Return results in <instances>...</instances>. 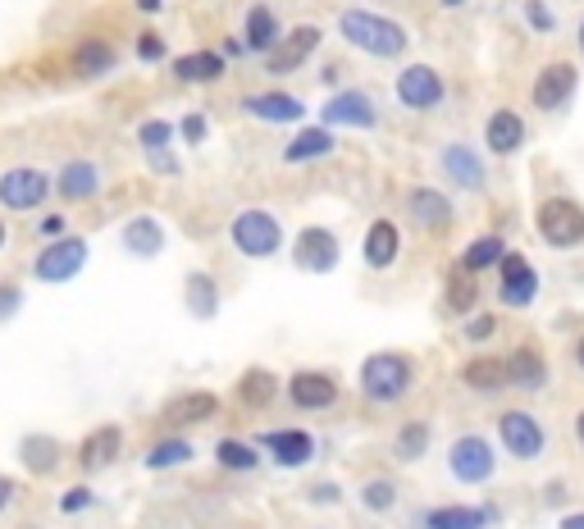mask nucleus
Returning a JSON list of instances; mask_svg holds the SVG:
<instances>
[{
	"mask_svg": "<svg viewBox=\"0 0 584 529\" xmlns=\"http://www.w3.org/2000/svg\"><path fill=\"white\" fill-rule=\"evenodd\" d=\"M420 383V365L411 352H398V347H379L361 361L357 370V393L370 402V406H402Z\"/></svg>",
	"mask_w": 584,
	"mask_h": 529,
	"instance_id": "obj_1",
	"label": "nucleus"
},
{
	"mask_svg": "<svg viewBox=\"0 0 584 529\" xmlns=\"http://www.w3.org/2000/svg\"><path fill=\"white\" fill-rule=\"evenodd\" d=\"M338 37H343L352 51H361L366 60H402L411 51V28L388 19L379 10H361V6H348L338 14Z\"/></svg>",
	"mask_w": 584,
	"mask_h": 529,
	"instance_id": "obj_2",
	"label": "nucleus"
},
{
	"mask_svg": "<svg viewBox=\"0 0 584 529\" xmlns=\"http://www.w3.org/2000/svg\"><path fill=\"white\" fill-rule=\"evenodd\" d=\"M228 247L242 261H274L283 252V219L265 206H247L228 219Z\"/></svg>",
	"mask_w": 584,
	"mask_h": 529,
	"instance_id": "obj_3",
	"label": "nucleus"
},
{
	"mask_svg": "<svg viewBox=\"0 0 584 529\" xmlns=\"http://www.w3.org/2000/svg\"><path fill=\"white\" fill-rule=\"evenodd\" d=\"M534 237L548 247V252H580L584 247V206L575 197H544L529 215Z\"/></svg>",
	"mask_w": 584,
	"mask_h": 529,
	"instance_id": "obj_4",
	"label": "nucleus"
},
{
	"mask_svg": "<svg viewBox=\"0 0 584 529\" xmlns=\"http://www.w3.org/2000/svg\"><path fill=\"white\" fill-rule=\"evenodd\" d=\"M56 197V174L41 165L0 169V210L6 215H41Z\"/></svg>",
	"mask_w": 584,
	"mask_h": 529,
	"instance_id": "obj_5",
	"label": "nucleus"
},
{
	"mask_svg": "<svg viewBox=\"0 0 584 529\" xmlns=\"http://www.w3.org/2000/svg\"><path fill=\"white\" fill-rule=\"evenodd\" d=\"M87 265H91V243L82 233H65V237H56V243H41L28 274L37 283H46V287H60V283H74Z\"/></svg>",
	"mask_w": 584,
	"mask_h": 529,
	"instance_id": "obj_6",
	"label": "nucleus"
},
{
	"mask_svg": "<svg viewBox=\"0 0 584 529\" xmlns=\"http://www.w3.org/2000/svg\"><path fill=\"white\" fill-rule=\"evenodd\" d=\"M494 434H498V448H503L512 461H520V466L539 461V457L548 452V443H553V439H548V424L534 415V411H525V406L498 411Z\"/></svg>",
	"mask_w": 584,
	"mask_h": 529,
	"instance_id": "obj_7",
	"label": "nucleus"
},
{
	"mask_svg": "<svg viewBox=\"0 0 584 529\" xmlns=\"http://www.w3.org/2000/svg\"><path fill=\"white\" fill-rule=\"evenodd\" d=\"M448 474L457 479V484H489V479L498 474V443H489L479 434V429H466V434H457L448 443Z\"/></svg>",
	"mask_w": 584,
	"mask_h": 529,
	"instance_id": "obj_8",
	"label": "nucleus"
},
{
	"mask_svg": "<svg viewBox=\"0 0 584 529\" xmlns=\"http://www.w3.org/2000/svg\"><path fill=\"white\" fill-rule=\"evenodd\" d=\"M288 256H292V270H302V274H333L343 265V237L329 224H306L292 237Z\"/></svg>",
	"mask_w": 584,
	"mask_h": 529,
	"instance_id": "obj_9",
	"label": "nucleus"
},
{
	"mask_svg": "<svg viewBox=\"0 0 584 529\" xmlns=\"http://www.w3.org/2000/svg\"><path fill=\"white\" fill-rule=\"evenodd\" d=\"M393 96H398V106L411 110V115H429L448 101V78L438 74L434 65H402L398 78H393Z\"/></svg>",
	"mask_w": 584,
	"mask_h": 529,
	"instance_id": "obj_10",
	"label": "nucleus"
},
{
	"mask_svg": "<svg viewBox=\"0 0 584 529\" xmlns=\"http://www.w3.org/2000/svg\"><path fill=\"white\" fill-rule=\"evenodd\" d=\"M580 91V69L575 60H548L539 74L529 82V106L539 115H562Z\"/></svg>",
	"mask_w": 584,
	"mask_h": 529,
	"instance_id": "obj_11",
	"label": "nucleus"
},
{
	"mask_svg": "<svg viewBox=\"0 0 584 529\" xmlns=\"http://www.w3.org/2000/svg\"><path fill=\"white\" fill-rule=\"evenodd\" d=\"M283 398L288 406H298V411H329L338 406V398H343V383H338L333 370H320V365H306V370H292L288 383H283Z\"/></svg>",
	"mask_w": 584,
	"mask_h": 529,
	"instance_id": "obj_12",
	"label": "nucleus"
},
{
	"mask_svg": "<svg viewBox=\"0 0 584 529\" xmlns=\"http://www.w3.org/2000/svg\"><path fill=\"white\" fill-rule=\"evenodd\" d=\"M256 448L279 466V470H306L315 457H320V439L311 429H298V424H279V429H265L256 439Z\"/></svg>",
	"mask_w": 584,
	"mask_h": 529,
	"instance_id": "obj_13",
	"label": "nucleus"
},
{
	"mask_svg": "<svg viewBox=\"0 0 584 529\" xmlns=\"http://www.w3.org/2000/svg\"><path fill=\"white\" fill-rule=\"evenodd\" d=\"M242 115H252L256 124H270V128H302L306 124V101L292 91H279V87H265V91H247L237 101Z\"/></svg>",
	"mask_w": 584,
	"mask_h": 529,
	"instance_id": "obj_14",
	"label": "nucleus"
},
{
	"mask_svg": "<svg viewBox=\"0 0 584 529\" xmlns=\"http://www.w3.org/2000/svg\"><path fill=\"white\" fill-rule=\"evenodd\" d=\"M539 287H544V278L529 265L525 252H507L498 261V302L507 311H529L534 302H539Z\"/></svg>",
	"mask_w": 584,
	"mask_h": 529,
	"instance_id": "obj_15",
	"label": "nucleus"
},
{
	"mask_svg": "<svg viewBox=\"0 0 584 529\" xmlns=\"http://www.w3.org/2000/svg\"><path fill=\"white\" fill-rule=\"evenodd\" d=\"M119 247H124V256H128V261L152 265V261H160V256H165V247H169V228H165V219H160V215H152V210H137V215H128V219L119 224Z\"/></svg>",
	"mask_w": 584,
	"mask_h": 529,
	"instance_id": "obj_16",
	"label": "nucleus"
},
{
	"mask_svg": "<svg viewBox=\"0 0 584 529\" xmlns=\"http://www.w3.org/2000/svg\"><path fill=\"white\" fill-rule=\"evenodd\" d=\"M101 192H106V169L87 156H69L56 169V202L60 206H91Z\"/></svg>",
	"mask_w": 584,
	"mask_h": 529,
	"instance_id": "obj_17",
	"label": "nucleus"
},
{
	"mask_svg": "<svg viewBox=\"0 0 584 529\" xmlns=\"http://www.w3.org/2000/svg\"><path fill=\"white\" fill-rule=\"evenodd\" d=\"M407 219H411L420 233H448V228L457 224V202H452V192L434 187V183L407 187Z\"/></svg>",
	"mask_w": 584,
	"mask_h": 529,
	"instance_id": "obj_18",
	"label": "nucleus"
},
{
	"mask_svg": "<svg viewBox=\"0 0 584 529\" xmlns=\"http://www.w3.org/2000/svg\"><path fill=\"white\" fill-rule=\"evenodd\" d=\"M119 69V46L101 32H91V37H78L69 46V78L74 82H101Z\"/></svg>",
	"mask_w": 584,
	"mask_h": 529,
	"instance_id": "obj_19",
	"label": "nucleus"
},
{
	"mask_svg": "<svg viewBox=\"0 0 584 529\" xmlns=\"http://www.w3.org/2000/svg\"><path fill=\"white\" fill-rule=\"evenodd\" d=\"M320 124L333 133L338 128H379V101L361 87H343L320 106Z\"/></svg>",
	"mask_w": 584,
	"mask_h": 529,
	"instance_id": "obj_20",
	"label": "nucleus"
},
{
	"mask_svg": "<svg viewBox=\"0 0 584 529\" xmlns=\"http://www.w3.org/2000/svg\"><path fill=\"white\" fill-rule=\"evenodd\" d=\"M402 261V224L393 215H374L361 233V265L370 274H388Z\"/></svg>",
	"mask_w": 584,
	"mask_h": 529,
	"instance_id": "obj_21",
	"label": "nucleus"
},
{
	"mask_svg": "<svg viewBox=\"0 0 584 529\" xmlns=\"http://www.w3.org/2000/svg\"><path fill=\"white\" fill-rule=\"evenodd\" d=\"M124 424H115V420H106V424H96V429H87V434L78 439V448H74V466L82 470V474H101V470H110L119 457H124Z\"/></svg>",
	"mask_w": 584,
	"mask_h": 529,
	"instance_id": "obj_22",
	"label": "nucleus"
},
{
	"mask_svg": "<svg viewBox=\"0 0 584 529\" xmlns=\"http://www.w3.org/2000/svg\"><path fill=\"white\" fill-rule=\"evenodd\" d=\"M529 141V119L516 106H498L484 119V156L489 160H512Z\"/></svg>",
	"mask_w": 584,
	"mask_h": 529,
	"instance_id": "obj_23",
	"label": "nucleus"
},
{
	"mask_svg": "<svg viewBox=\"0 0 584 529\" xmlns=\"http://www.w3.org/2000/svg\"><path fill=\"white\" fill-rule=\"evenodd\" d=\"M438 169L444 178L461 192H484L489 187V156L475 151L470 141H444V151H438Z\"/></svg>",
	"mask_w": 584,
	"mask_h": 529,
	"instance_id": "obj_24",
	"label": "nucleus"
},
{
	"mask_svg": "<svg viewBox=\"0 0 584 529\" xmlns=\"http://www.w3.org/2000/svg\"><path fill=\"white\" fill-rule=\"evenodd\" d=\"M320 41H324V28H320V23H298L292 32H283V41L265 56V74H270V78L298 74V69L320 51Z\"/></svg>",
	"mask_w": 584,
	"mask_h": 529,
	"instance_id": "obj_25",
	"label": "nucleus"
},
{
	"mask_svg": "<svg viewBox=\"0 0 584 529\" xmlns=\"http://www.w3.org/2000/svg\"><path fill=\"white\" fill-rule=\"evenodd\" d=\"M220 411H224L220 393H211V389H183V393H174V398L160 406V424L187 434V429H197V424H211Z\"/></svg>",
	"mask_w": 584,
	"mask_h": 529,
	"instance_id": "obj_26",
	"label": "nucleus"
},
{
	"mask_svg": "<svg viewBox=\"0 0 584 529\" xmlns=\"http://www.w3.org/2000/svg\"><path fill=\"white\" fill-rule=\"evenodd\" d=\"M333 151H338V133H333V128H324V124H302V128H292V137L283 141L279 160H283L288 169H306V165L329 160Z\"/></svg>",
	"mask_w": 584,
	"mask_h": 529,
	"instance_id": "obj_27",
	"label": "nucleus"
},
{
	"mask_svg": "<svg viewBox=\"0 0 584 529\" xmlns=\"http://www.w3.org/2000/svg\"><path fill=\"white\" fill-rule=\"evenodd\" d=\"M507 389H516V393H544L548 383H553V361L534 347V343H520V347H512L507 356Z\"/></svg>",
	"mask_w": 584,
	"mask_h": 529,
	"instance_id": "obj_28",
	"label": "nucleus"
},
{
	"mask_svg": "<svg viewBox=\"0 0 584 529\" xmlns=\"http://www.w3.org/2000/svg\"><path fill=\"white\" fill-rule=\"evenodd\" d=\"M220 306H224L220 278H215L211 270H187V274H183V311H187L192 320L211 324V320L220 315Z\"/></svg>",
	"mask_w": 584,
	"mask_h": 529,
	"instance_id": "obj_29",
	"label": "nucleus"
},
{
	"mask_svg": "<svg viewBox=\"0 0 584 529\" xmlns=\"http://www.w3.org/2000/svg\"><path fill=\"white\" fill-rule=\"evenodd\" d=\"M14 452H19L23 474H32V479H51V474L65 466V443H60L56 434H41V429L23 434Z\"/></svg>",
	"mask_w": 584,
	"mask_h": 529,
	"instance_id": "obj_30",
	"label": "nucleus"
},
{
	"mask_svg": "<svg viewBox=\"0 0 584 529\" xmlns=\"http://www.w3.org/2000/svg\"><path fill=\"white\" fill-rule=\"evenodd\" d=\"M169 74H174V82H183V87H211V82H220V78L228 74V60H224L220 51H211V46H197V51L174 56V60H169Z\"/></svg>",
	"mask_w": 584,
	"mask_h": 529,
	"instance_id": "obj_31",
	"label": "nucleus"
},
{
	"mask_svg": "<svg viewBox=\"0 0 584 529\" xmlns=\"http://www.w3.org/2000/svg\"><path fill=\"white\" fill-rule=\"evenodd\" d=\"M498 520V507H470V502H444L420 516V529H489Z\"/></svg>",
	"mask_w": 584,
	"mask_h": 529,
	"instance_id": "obj_32",
	"label": "nucleus"
},
{
	"mask_svg": "<svg viewBox=\"0 0 584 529\" xmlns=\"http://www.w3.org/2000/svg\"><path fill=\"white\" fill-rule=\"evenodd\" d=\"M429 448H434V424L420 420V415L402 420V424L393 429V439H388V457H393L398 466H416V461H425Z\"/></svg>",
	"mask_w": 584,
	"mask_h": 529,
	"instance_id": "obj_33",
	"label": "nucleus"
},
{
	"mask_svg": "<svg viewBox=\"0 0 584 529\" xmlns=\"http://www.w3.org/2000/svg\"><path fill=\"white\" fill-rule=\"evenodd\" d=\"M197 461V443H192L187 434H178V429H165V434L156 443H146L142 452V466L160 474V470H178V466H192Z\"/></svg>",
	"mask_w": 584,
	"mask_h": 529,
	"instance_id": "obj_34",
	"label": "nucleus"
},
{
	"mask_svg": "<svg viewBox=\"0 0 584 529\" xmlns=\"http://www.w3.org/2000/svg\"><path fill=\"white\" fill-rule=\"evenodd\" d=\"M457 379H461V389H470L479 398H494L507 389V361L503 356H466L457 365Z\"/></svg>",
	"mask_w": 584,
	"mask_h": 529,
	"instance_id": "obj_35",
	"label": "nucleus"
},
{
	"mask_svg": "<svg viewBox=\"0 0 584 529\" xmlns=\"http://www.w3.org/2000/svg\"><path fill=\"white\" fill-rule=\"evenodd\" d=\"M242 41H247V51L261 56V60L274 51V46L283 41V23H279L274 6H252L247 10V19H242Z\"/></svg>",
	"mask_w": 584,
	"mask_h": 529,
	"instance_id": "obj_36",
	"label": "nucleus"
},
{
	"mask_svg": "<svg viewBox=\"0 0 584 529\" xmlns=\"http://www.w3.org/2000/svg\"><path fill=\"white\" fill-rule=\"evenodd\" d=\"M279 393H283V383H279V374L265 370V365L242 370V374H237V389H233V398H237L242 406H247V411H265Z\"/></svg>",
	"mask_w": 584,
	"mask_h": 529,
	"instance_id": "obj_37",
	"label": "nucleus"
},
{
	"mask_svg": "<svg viewBox=\"0 0 584 529\" xmlns=\"http://www.w3.org/2000/svg\"><path fill=\"white\" fill-rule=\"evenodd\" d=\"M444 306H448V315H457V320L475 315V311H479V274H470V270H461V265L452 261V270H448V278H444Z\"/></svg>",
	"mask_w": 584,
	"mask_h": 529,
	"instance_id": "obj_38",
	"label": "nucleus"
},
{
	"mask_svg": "<svg viewBox=\"0 0 584 529\" xmlns=\"http://www.w3.org/2000/svg\"><path fill=\"white\" fill-rule=\"evenodd\" d=\"M211 457H215V466L228 470V474H252V470H261V461H265V452L256 448V439H237V434H224V439L211 448Z\"/></svg>",
	"mask_w": 584,
	"mask_h": 529,
	"instance_id": "obj_39",
	"label": "nucleus"
},
{
	"mask_svg": "<svg viewBox=\"0 0 584 529\" xmlns=\"http://www.w3.org/2000/svg\"><path fill=\"white\" fill-rule=\"evenodd\" d=\"M503 256H507L503 233H484V237H475V243H466V247H461L457 265H461V270H470V274H489V270H498V261H503Z\"/></svg>",
	"mask_w": 584,
	"mask_h": 529,
	"instance_id": "obj_40",
	"label": "nucleus"
},
{
	"mask_svg": "<svg viewBox=\"0 0 584 529\" xmlns=\"http://www.w3.org/2000/svg\"><path fill=\"white\" fill-rule=\"evenodd\" d=\"M133 137H137V147H142L146 156H160V151L174 147L178 124H174V119H142V124L133 128Z\"/></svg>",
	"mask_w": 584,
	"mask_h": 529,
	"instance_id": "obj_41",
	"label": "nucleus"
},
{
	"mask_svg": "<svg viewBox=\"0 0 584 529\" xmlns=\"http://www.w3.org/2000/svg\"><path fill=\"white\" fill-rule=\"evenodd\" d=\"M398 498H402V489L388 474H374V479H366V484H361V507L370 516H388V511L398 507Z\"/></svg>",
	"mask_w": 584,
	"mask_h": 529,
	"instance_id": "obj_42",
	"label": "nucleus"
},
{
	"mask_svg": "<svg viewBox=\"0 0 584 529\" xmlns=\"http://www.w3.org/2000/svg\"><path fill=\"white\" fill-rule=\"evenodd\" d=\"M133 56L142 60V65H169L174 56H169V41L156 32V28H142L137 37H133Z\"/></svg>",
	"mask_w": 584,
	"mask_h": 529,
	"instance_id": "obj_43",
	"label": "nucleus"
},
{
	"mask_svg": "<svg viewBox=\"0 0 584 529\" xmlns=\"http://www.w3.org/2000/svg\"><path fill=\"white\" fill-rule=\"evenodd\" d=\"M461 339H466L470 347H484L489 339H498V315H494V311H475V315H466V320H461Z\"/></svg>",
	"mask_w": 584,
	"mask_h": 529,
	"instance_id": "obj_44",
	"label": "nucleus"
},
{
	"mask_svg": "<svg viewBox=\"0 0 584 529\" xmlns=\"http://www.w3.org/2000/svg\"><path fill=\"white\" fill-rule=\"evenodd\" d=\"M74 224H69V210H51L46 206L41 215H32V237L37 243H56V237H65Z\"/></svg>",
	"mask_w": 584,
	"mask_h": 529,
	"instance_id": "obj_45",
	"label": "nucleus"
},
{
	"mask_svg": "<svg viewBox=\"0 0 584 529\" xmlns=\"http://www.w3.org/2000/svg\"><path fill=\"white\" fill-rule=\"evenodd\" d=\"M520 14H525V23H529V32H539V37H553V32H557V14H553L548 0H525Z\"/></svg>",
	"mask_w": 584,
	"mask_h": 529,
	"instance_id": "obj_46",
	"label": "nucleus"
},
{
	"mask_svg": "<svg viewBox=\"0 0 584 529\" xmlns=\"http://www.w3.org/2000/svg\"><path fill=\"white\" fill-rule=\"evenodd\" d=\"M206 137H211V119H206L202 110H187V115L178 119V141H183V147H202Z\"/></svg>",
	"mask_w": 584,
	"mask_h": 529,
	"instance_id": "obj_47",
	"label": "nucleus"
},
{
	"mask_svg": "<svg viewBox=\"0 0 584 529\" xmlns=\"http://www.w3.org/2000/svg\"><path fill=\"white\" fill-rule=\"evenodd\" d=\"M87 507H96L91 484H74V489H65V493H60V516H82Z\"/></svg>",
	"mask_w": 584,
	"mask_h": 529,
	"instance_id": "obj_48",
	"label": "nucleus"
},
{
	"mask_svg": "<svg viewBox=\"0 0 584 529\" xmlns=\"http://www.w3.org/2000/svg\"><path fill=\"white\" fill-rule=\"evenodd\" d=\"M23 311V287L14 278H0V324H10Z\"/></svg>",
	"mask_w": 584,
	"mask_h": 529,
	"instance_id": "obj_49",
	"label": "nucleus"
},
{
	"mask_svg": "<svg viewBox=\"0 0 584 529\" xmlns=\"http://www.w3.org/2000/svg\"><path fill=\"white\" fill-rule=\"evenodd\" d=\"M220 56H224V60L233 65V60H242V56H252V51H247V41H242V37H224V41H220Z\"/></svg>",
	"mask_w": 584,
	"mask_h": 529,
	"instance_id": "obj_50",
	"label": "nucleus"
},
{
	"mask_svg": "<svg viewBox=\"0 0 584 529\" xmlns=\"http://www.w3.org/2000/svg\"><path fill=\"white\" fill-rule=\"evenodd\" d=\"M311 502H320V507L329 502V507H333V502H343V489H338L333 479H329V484H315V489H311Z\"/></svg>",
	"mask_w": 584,
	"mask_h": 529,
	"instance_id": "obj_51",
	"label": "nucleus"
},
{
	"mask_svg": "<svg viewBox=\"0 0 584 529\" xmlns=\"http://www.w3.org/2000/svg\"><path fill=\"white\" fill-rule=\"evenodd\" d=\"M19 498V479H10V474H0V511H10V502Z\"/></svg>",
	"mask_w": 584,
	"mask_h": 529,
	"instance_id": "obj_52",
	"label": "nucleus"
},
{
	"mask_svg": "<svg viewBox=\"0 0 584 529\" xmlns=\"http://www.w3.org/2000/svg\"><path fill=\"white\" fill-rule=\"evenodd\" d=\"M146 165H152L156 174H178V169H183V165H178L169 151H160V156H146Z\"/></svg>",
	"mask_w": 584,
	"mask_h": 529,
	"instance_id": "obj_53",
	"label": "nucleus"
},
{
	"mask_svg": "<svg viewBox=\"0 0 584 529\" xmlns=\"http://www.w3.org/2000/svg\"><path fill=\"white\" fill-rule=\"evenodd\" d=\"M133 10L142 19H156V14H165V0H133Z\"/></svg>",
	"mask_w": 584,
	"mask_h": 529,
	"instance_id": "obj_54",
	"label": "nucleus"
},
{
	"mask_svg": "<svg viewBox=\"0 0 584 529\" xmlns=\"http://www.w3.org/2000/svg\"><path fill=\"white\" fill-rule=\"evenodd\" d=\"M571 434H575V448L584 452V406L575 411V420H571Z\"/></svg>",
	"mask_w": 584,
	"mask_h": 529,
	"instance_id": "obj_55",
	"label": "nucleus"
},
{
	"mask_svg": "<svg viewBox=\"0 0 584 529\" xmlns=\"http://www.w3.org/2000/svg\"><path fill=\"white\" fill-rule=\"evenodd\" d=\"M557 529H584V511H566V516L557 520Z\"/></svg>",
	"mask_w": 584,
	"mask_h": 529,
	"instance_id": "obj_56",
	"label": "nucleus"
},
{
	"mask_svg": "<svg viewBox=\"0 0 584 529\" xmlns=\"http://www.w3.org/2000/svg\"><path fill=\"white\" fill-rule=\"evenodd\" d=\"M571 361H575V370L584 374V333H580V339L571 343Z\"/></svg>",
	"mask_w": 584,
	"mask_h": 529,
	"instance_id": "obj_57",
	"label": "nucleus"
},
{
	"mask_svg": "<svg viewBox=\"0 0 584 529\" xmlns=\"http://www.w3.org/2000/svg\"><path fill=\"white\" fill-rule=\"evenodd\" d=\"M10 247V219H6V210H0V252Z\"/></svg>",
	"mask_w": 584,
	"mask_h": 529,
	"instance_id": "obj_58",
	"label": "nucleus"
},
{
	"mask_svg": "<svg viewBox=\"0 0 584 529\" xmlns=\"http://www.w3.org/2000/svg\"><path fill=\"white\" fill-rule=\"evenodd\" d=\"M575 41H580V51H584V19H580V28H575Z\"/></svg>",
	"mask_w": 584,
	"mask_h": 529,
	"instance_id": "obj_59",
	"label": "nucleus"
},
{
	"mask_svg": "<svg viewBox=\"0 0 584 529\" xmlns=\"http://www.w3.org/2000/svg\"><path fill=\"white\" fill-rule=\"evenodd\" d=\"M444 6H448V10H457V6H466V0H444Z\"/></svg>",
	"mask_w": 584,
	"mask_h": 529,
	"instance_id": "obj_60",
	"label": "nucleus"
}]
</instances>
